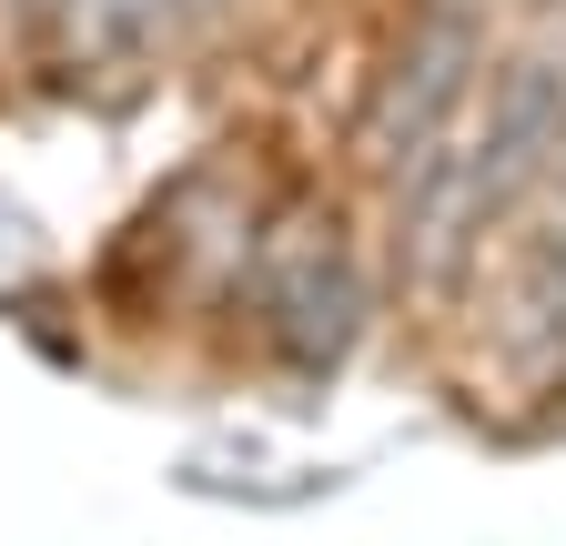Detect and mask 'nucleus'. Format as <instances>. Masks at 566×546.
Returning a JSON list of instances; mask_svg holds the SVG:
<instances>
[{
    "mask_svg": "<svg viewBox=\"0 0 566 546\" xmlns=\"http://www.w3.org/2000/svg\"><path fill=\"white\" fill-rule=\"evenodd\" d=\"M31 21H51L71 51H132L142 31H153L172 0H21Z\"/></svg>",
    "mask_w": 566,
    "mask_h": 546,
    "instance_id": "obj_4",
    "label": "nucleus"
},
{
    "mask_svg": "<svg viewBox=\"0 0 566 546\" xmlns=\"http://www.w3.org/2000/svg\"><path fill=\"white\" fill-rule=\"evenodd\" d=\"M243 294H253V324L273 334L283 365L324 375L344 345H354V314H365V273H354V243L334 213H273L253 243H243Z\"/></svg>",
    "mask_w": 566,
    "mask_h": 546,
    "instance_id": "obj_2",
    "label": "nucleus"
},
{
    "mask_svg": "<svg viewBox=\"0 0 566 546\" xmlns=\"http://www.w3.org/2000/svg\"><path fill=\"white\" fill-rule=\"evenodd\" d=\"M182 11H223V0H182Z\"/></svg>",
    "mask_w": 566,
    "mask_h": 546,
    "instance_id": "obj_5",
    "label": "nucleus"
},
{
    "mask_svg": "<svg viewBox=\"0 0 566 546\" xmlns=\"http://www.w3.org/2000/svg\"><path fill=\"white\" fill-rule=\"evenodd\" d=\"M475 72H485V11H475V0H415V21L385 51L375 102H365V162L385 182H415L465 132Z\"/></svg>",
    "mask_w": 566,
    "mask_h": 546,
    "instance_id": "obj_1",
    "label": "nucleus"
},
{
    "mask_svg": "<svg viewBox=\"0 0 566 546\" xmlns=\"http://www.w3.org/2000/svg\"><path fill=\"white\" fill-rule=\"evenodd\" d=\"M506 284H495V355L526 395H566V162L516 202Z\"/></svg>",
    "mask_w": 566,
    "mask_h": 546,
    "instance_id": "obj_3",
    "label": "nucleus"
}]
</instances>
